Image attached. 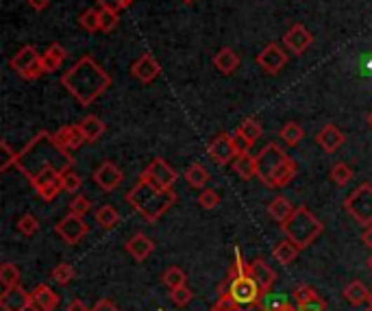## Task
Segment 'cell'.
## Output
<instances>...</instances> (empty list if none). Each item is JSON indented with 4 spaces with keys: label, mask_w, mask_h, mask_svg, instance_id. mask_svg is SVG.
<instances>
[{
    "label": "cell",
    "mask_w": 372,
    "mask_h": 311,
    "mask_svg": "<svg viewBox=\"0 0 372 311\" xmlns=\"http://www.w3.org/2000/svg\"><path fill=\"white\" fill-rule=\"evenodd\" d=\"M81 176L70 168V170H65L61 172V185H63V192H68V194H77L81 190Z\"/></svg>",
    "instance_id": "f35d334b"
},
{
    "label": "cell",
    "mask_w": 372,
    "mask_h": 311,
    "mask_svg": "<svg viewBox=\"0 0 372 311\" xmlns=\"http://www.w3.org/2000/svg\"><path fill=\"white\" fill-rule=\"evenodd\" d=\"M268 213H270V218L274 220V222H279V225H283L292 213H294V207H292V203L288 201L286 196H277L274 201L268 205Z\"/></svg>",
    "instance_id": "4316f807"
},
{
    "label": "cell",
    "mask_w": 372,
    "mask_h": 311,
    "mask_svg": "<svg viewBox=\"0 0 372 311\" xmlns=\"http://www.w3.org/2000/svg\"><path fill=\"white\" fill-rule=\"evenodd\" d=\"M231 281V279H229ZM229 294L233 296V300L237 305H251V303H257L261 300V287L246 274V277H239V279H233L231 285H229Z\"/></svg>",
    "instance_id": "4fadbf2b"
},
{
    "label": "cell",
    "mask_w": 372,
    "mask_h": 311,
    "mask_svg": "<svg viewBox=\"0 0 372 311\" xmlns=\"http://www.w3.org/2000/svg\"><path fill=\"white\" fill-rule=\"evenodd\" d=\"M85 135H83V131L79 124H70V150H77L85 144Z\"/></svg>",
    "instance_id": "681fc988"
},
{
    "label": "cell",
    "mask_w": 372,
    "mask_h": 311,
    "mask_svg": "<svg viewBox=\"0 0 372 311\" xmlns=\"http://www.w3.org/2000/svg\"><path fill=\"white\" fill-rule=\"evenodd\" d=\"M296 176V164L279 144L270 142L257 154V179L266 187H286Z\"/></svg>",
    "instance_id": "277c9868"
},
{
    "label": "cell",
    "mask_w": 372,
    "mask_h": 311,
    "mask_svg": "<svg viewBox=\"0 0 372 311\" xmlns=\"http://www.w3.org/2000/svg\"><path fill=\"white\" fill-rule=\"evenodd\" d=\"M366 311H372V307H370V305H368V309H366Z\"/></svg>",
    "instance_id": "03108f58"
},
{
    "label": "cell",
    "mask_w": 372,
    "mask_h": 311,
    "mask_svg": "<svg viewBox=\"0 0 372 311\" xmlns=\"http://www.w3.org/2000/svg\"><path fill=\"white\" fill-rule=\"evenodd\" d=\"M213 65H215V70H220L222 74H233L239 65V55L233 48H220L213 57Z\"/></svg>",
    "instance_id": "cb8c5ba5"
},
{
    "label": "cell",
    "mask_w": 372,
    "mask_h": 311,
    "mask_svg": "<svg viewBox=\"0 0 372 311\" xmlns=\"http://www.w3.org/2000/svg\"><path fill=\"white\" fill-rule=\"evenodd\" d=\"M192 298H194V294H192V290H190L187 285H181V287H174V290H170V300L177 305V307L190 305Z\"/></svg>",
    "instance_id": "60d3db41"
},
{
    "label": "cell",
    "mask_w": 372,
    "mask_h": 311,
    "mask_svg": "<svg viewBox=\"0 0 372 311\" xmlns=\"http://www.w3.org/2000/svg\"><path fill=\"white\" fill-rule=\"evenodd\" d=\"M140 176L142 179H148L150 183H155L157 187H174V183L179 179V174L174 172V168H170L168 161L161 157L152 159Z\"/></svg>",
    "instance_id": "30bf717a"
},
{
    "label": "cell",
    "mask_w": 372,
    "mask_h": 311,
    "mask_svg": "<svg viewBox=\"0 0 372 311\" xmlns=\"http://www.w3.org/2000/svg\"><path fill=\"white\" fill-rule=\"evenodd\" d=\"M274 311H298V307H294V305H283V307H279V309H274Z\"/></svg>",
    "instance_id": "680465c9"
},
{
    "label": "cell",
    "mask_w": 372,
    "mask_h": 311,
    "mask_svg": "<svg viewBox=\"0 0 372 311\" xmlns=\"http://www.w3.org/2000/svg\"><path fill=\"white\" fill-rule=\"evenodd\" d=\"M346 211L353 216V220L361 227H370L372 225V185L370 183H361L355 192H351V196L344 201Z\"/></svg>",
    "instance_id": "52a82bcc"
},
{
    "label": "cell",
    "mask_w": 372,
    "mask_h": 311,
    "mask_svg": "<svg viewBox=\"0 0 372 311\" xmlns=\"http://www.w3.org/2000/svg\"><path fill=\"white\" fill-rule=\"evenodd\" d=\"M279 135H281V140H283V144H286V146H298L305 140V131L296 122H288L286 126L281 128Z\"/></svg>",
    "instance_id": "1f68e13d"
},
{
    "label": "cell",
    "mask_w": 372,
    "mask_h": 311,
    "mask_svg": "<svg viewBox=\"0 0 372 311\" xmlns=\"http://www.w3.org/2000/svg\"><path fill=\"white\" fill-rule=\"evenodd\" d=\"M296 307H298V311H326V303L320 296H316V298H312L307 303H300Z\"/></svg>",
    "instance_id": "f907efd6"
},
{
    "label": "cell",
    "mask_w": 372,
    "mask_h": 311,
    "mask_svg": "<svg viewBox=\"0 0 372 311\" xmlns=\"http://www.w3.org/2000/svg\"><path fill=\"white\" fill-rule=\"evenodd\" d=\"M57 235L65 241V244H79L87 233H90V227H87V222L77 216V213H68L63 220L57 222V227H55Z\"/></svg>",
    "instance_id": "8fae6325"
},
{
    "label": "cell",
    "mask_w": 372,
    "mask_h": 311,
    "mask_svg": "<svg viewBox=\"0 0 372 311\" xmlns=\"http://www.w3.org/2000/svg\"><path fill=\"white\" fill-rule=\"evenodd\" d=\"M79 126H81V131H83V135H85L87 144L98 142V140L105 135V131H107L105 122H102L100 118H96V116H85V118L79 122Z\"/></svg>",
    "instance_id": "603a6c76"
},
{
    "label": "cell",
    "mask_w": 372,
    "mask_h": 311,
    "mask_svg": "<svg viewBox=\"0 0 372 311\" xmlns=\"http://www.w3.org/2000/svg\"><path fill=\"white\" fill-rule=\"evenodd\" d=\"M61 85L70 92V96H74L81 107H90L100 94L112 87V77L90 55H85L68 72H63Z\"/></svg>",
    "instance_id": "7a4b0ae2"
},
{
    "label": "cell",
    "mask_w": 372,
    "mask_h": 311,
    "mask_svg": "<svg viewBox=\"0 0 372 311\" xmlns=\"http://www.w3.org/2000/svg\"><path fill=\"white\" fill-rule=\"evenodd\" d=\"M90 311H120V309H118L112 300H109V298H100Z\"/></svg>",
    "instance_id": "f5cc1de1"
},
{
    "label": "cell",
    "mask_w": 372,
    "mask_h": 311,
    "mask_svg": "<svg viewBox=\"0 0 372 311\" xmlns=\"http://www.w3.org/2000/svg\"><path fill=\"white\" fill-rule=\"evenodd\" d=\"M199 205L203 207V209H207V211H211V209H215L218 205H220V196H218V192L215 190H203L201 192V196H199Z\"/></svg>",
    "instance_id": "b9f144b4"
},
{
    "label": "cell",
    "mask_w": 372,
    "mask_h": 311,
    "mask_svg": "<svg viewBox=\"0 0 372 311\" xmlns=\"http://www.w3.org/2000/svg\"><path fill=\"white\" fill-rule=\"evenodd\" d=\"M0 283L5 285V290H7V287L20 285V270H18L15 263L5 261L3 265H0Z\"/></svg>",
    "instance_id": "d6a6232c"
},
{
    "label": "cell",
    "mask_w": 372,
    "mask_h": 311,
    "mask_svg": "<svg viewBox=\"0 0 372 311\" xmlns=\"http://www.w3.org/2000/svg\"><path fill=\"white\" fill-rule=\"evenodd\" d=\"M29 5H31L35 11H44V9L51 5V0H29Z\"/></svg>",
    "instance_id": "9f6ffc18"
},
{
    "label": "cell",
    "mask_w": 372,
    "mask_h": 311,
    "mask_svg": "<svg viewBox=\"0 0 372 311\" xmlns=\"http://www.w3.org/2000/svg\"><path fill=\"white\" fill-rule=\"evenodd\" d=\"M118 11H109V9H100V31L109 33L118 27Z\"/></svg>",
    "instance_id": "f6af8a7d"
},
{
    "label": "cell",
    "mask_w": 372,
    "mask_h": 311,
    "mask_svg": "<svg viewBox=\"0 0 372 311\" xmlns=\"http://www.w3.org/2000/svg\"><path fill=\"white\" fill-rule=\"evenodd\" d=\"M31 305V294L25 290V287H7L0 296V309L3 311H27Z\"/></svg>",
    "instance_id": "ac0fdd59"
},
{
    "label": "cell",
    "mask_w": 372,
    "mask_h": 311,
    "mask_svg": "<svg viewBox=\"0 0 372 311\" xmlns=\"http://www.w3.org/2000/svg\"><path fill=\"white\" fill-rule=\"evenodd\" d=\"M211 311H220V309H218V307H211Z\"/></svg>",
    "instance_id": "e7e4bbea"
},
{
    "label": "cell",
    "mask_w": 372,
    "mask_h": 311,
    "mask_svg": "<svg viewBox=\"0 0 372 311\" xmlns=\"http://www.w3.org/2000/svg\"><path fill=\"white\" fill-rule=\"evenodd\" d=\"M237 135H242L246 142H248V146L253 148L255 144H257V140L261 138V133H264V128H261V122H257L255 118H246L242 124L237 126Z\"/></svg>",
    "instance_id": "f1b7e54d"
},
{
    "label": "cell",
    "mask_w": 372,
    "mask_h": 311,
    "mask_svg": "<svg viewBox=\"0 0 372 311\" xmlns=\"http://www.w3.org/2000/svg\"><path fill=\"white\" fill-rule=\"evenodd\" d=\"M181 3H185V5H190V3H194V0H181Z\"/></svg>",
    "instance_id": "be15d7a7"
},
{
    "label": "cell",
    "mask_w": 372,
    "mask_h": 311,
    "mask_svg": "<svg viewBox=\"0 0 372 311\" xmlns=\"http://www.w3.org/2000/svg\"><path fill=\"white\" fill-rule=\"evenodd\" d=\"M92 211V201L83 194H77L72 201H70V213H77V216H87Z\"/></svg>",
    "instance_id": "ab89813d"
},
{
    "label": "cell",
    "mask_w": 372,
    "mask_h": 311,
    "mask_svg": "<svg viewBox=\"0 0 372 311\" xmlns=\"http://www.w3.org/2000/svg\"><path fill=\"white\" fill-rule=\"evenodd\" d=\"M59 294L53 292V287H48L46 283L37 285L35 290L31 292V311H55L59 307Z\"/></svg>",
    "instance_id": "e0dca14e"
},
{
    "label": "cell",
    "mask_w": 372,
    "mask_h": 311,
    "mask_svg": "<svg viewBox=\"0 0 372 311\" xmlns=\"http://www.w3.org/2000/svg\"><path fill=\"white\" fill-rule=\"evenodd\" d=\"M96 3L100 5V9H109V11H120V9H124L122 0H96Z\"/></svg>",
    "instance_id": "816d5d0a"
},
{
    "label": "cell",
    "mask_w": 372,
    "mask_h": 311,
    "mask_svg": "<svg viewBox=\"0 0 372 311\" xmlns=\"http://www.w3.org/2000/svg\"><path fill=\"white\" fill-rule=\"evenodd\" d=\"M314 44V35L303 25H292L288 33L283 35V46L294 55H303Z\"/></svg>",
    "instance_id": "5bb4252c"
},
{
    "label": "cell",
    "mask_w": 372,
    "mask_h": 311,
    "mask_svg": "<svg viewBox=\"0 0 372 311\" xmlns=\"http://www.w3.org/2000/svg\"><path fill=\"white\" fill-rule=\"evenodd\" d=\"M122 181H124L122 170L112 161H102L94 172V183L105 192H114Z\"/></svg>",
    "instance_id": "9a60e30c"
},
{
    "label": "cell",
    "mask_w": 372,
    "mask_h": 311,
    "mask_svg": "<svg viewBox=\"0 0 372 311\" xmlns=\"http://www.w3.org/2000/svg\"><path fill=\"white\" fill-rule=\"evenodd\" d=\"M74 268L70 263H59V265H55L53 268V272H51V277L55 279V283H59V285H68L72 279H74Z\"/></svg>",
    "instance_id": "74e56055"
},
{
    "label": "cell",
    "mask_w": 372,
    "mask_h": 311,
    "mask_svg": "<svg viewBox=\"0 0 372 311\" xmlns=\"http://www.w3.org/2000/svg\"><path fill=\"white\" fill-rule=\"evenodd\" d=\"M124 249L135 261H144L152 255V251H155V241H152L150 237H146L144 233H135L133 237L126 239Z\"/></svg>",
    "instance_id": "ffe728a7"
},
{
    "label": "cell",
    "mask_w": 372,
    "mask_h": 311,
    "mask_svg": "<svg viewBox=\"0 0 372 311\" xmlns=\"http://www.w3.org/2000/svg\"><path fill=\"white\" fill-rule=\"evenodd\" d=\"M133 3H135V0H122V5H124V9H126V7H131V5H133Z\"/></svg>",
    "instance_id": "91938a15"
},
{
    "label": "cell",
    "mask_w": 372,
    "mask_h": 311,
    "mask_svg": "<svg viewBox=\"0 0 372 311\" xmlns=\"http://www.w3.org/2000/svg\"><path fill=\"white\" fill-rule=\"evenodd\" d=\"M31 185L35 187V192L39 194L41 201H55V198L63 192V185H61V172L57 170H44L39 174H35L33 179H29Z\"/></svg>",
    "instance_id": "ba28073f"
},
{
    "label": "cell",
    "mask_w": 372,
    "mask_h": 311,
    "mask_svg": "<svg viewBox=\"0 0 372 311\" xmlns=\"http://www.w3.org/2000/svg\"><path fill=\"white\" fill-rule=\"evenodd\" d=\"M0 150H3V159H0V170L5 172L11 164L15 166V161H18V152H13L11 146H9L7 142H0Z\"/></svg>",
    "instance_id": "7dc6e473"
},
{
    "label": "cell",
    "mask_w": 372,
    "mask_h": 311,
    "mask_svg": "<svg viewBox=\"0 0 372 311\" xmlns=\"http://www.w3.org/2000/svg\"><path fill=\"white\" fill-rule=\"evenodd\" d=\"M161 281H164V285H166V287H170V290H174V287H181V285H185L187 277H185V272L179 268V265H170V268L164 272Z\"/></svg>",
    "instance_id": "e575fe53"
},
{
    "label": "cell",
    "mask_w": 372,
    "mask_h": 311,
    "mask_svg": "<svg viewBox=\"0 0 372 311\" xmlns=\"http://www.w3.org/2000/svg\"><path fill=\"white\" fill-rule=\"evenodd\" d=\"M65 48L61 46V44H51L48 51L41 55V63H44V70H46V74L55 72L61 68V63L65 61Z\"/></svg>",
    "instance_id": "d4e9b609"
},
{
    "label": "cell",
    "mask_w": 372,
    "mask_h": 311,
    "mask_svg": "<svg viewBox=\"0 0 372 311\" xmlns=\"http://www.w3.org/2000/svg\"><path fill=\"white\" fill-rule=\"evenodd\" d=\"M351 179H353V170H351V166H348V164L340 161V164H336L331 168V181L336 185H346Z\"/></svg>",
    "instance_id": "d590c367"
},
{
    "label": "cell",
    "mask_w": 372,
    "mask_h": 311,
    "mask_svg": "<svg viewBox=\"0 0 372 311\" xmlns=\"http://www.w3.org/2000/svg\"><path fill=\"white\" fill-rule=\"evenodd\" d=\"M126 203L148 222H157L174 203H177V192L172 187H157L148 179H138V183L126 194Z\"/></svg>",
    "instance_id": "3957f363"
},
{
    "label": "cell",
    "mask_w": 372,
    "mask_h": 311,
    "mask_svg": "<svg viewBox=\"0 0 372 311\" xmlns=\"http://www.w3.org/2000/svg\"><path fill=\"white\" fill-rule=\"evenodd\" d=\"M233 170L239 179L251 181L253 176H257V157H253L251 152H239L233 159Z\"/></svg>",
    "instance_id": "7402d4cb"
},
{
    "label": "cell",
    "mask_w": 372,
    "mask_h": 311,
    "mask_svg": "<svg viewBox=\"0 0 372 311\" xmlns=\"http://www.w3.org/2000/svg\"><path fill=\"white\" fill-rule=\"evenodd\" d=\"M53 140L61 150H70V124H65L57 133H53Z\"/></svg>",
    "instance_id": "c3c4849f"
},
{
    "label": "cell",
    "mask_w": 372,
    "mask_h": 311,
    "mask_svg": "<svg viewBox=\"0 0 372 311\" xmlns=\"http://www.w3.org/2000/svg\"><path fill=\"white\" fill-rule=\"evenodd\" d=\"M255 61L266 74H279L288 65V53H286V48H283V46H279V44L272 41L257 55Z\"/></svg>",
    "instance_id": "7c38bea8"
},
{
    "label": "cell",
    "mask_w": 372,
    "mask_h": 311,
    "mask_svg": "<svg viewBox=\"0 0 372 311\" xmlns=\"http://www.w3.org/2000/svg\"><path fill=\"white\" fill-rule=\"evenodd\" d=\"M248 274V263H244L242 261V255H239V251H235V261H233V265L229 268V272H227V279H239V277H246Z\"/></svg>",
    "instance_id": "7bdbcfd3"
},
{
    "label": "cell",
    "mask_w": 372,
    "mask_h": 311,
    "mask_svg": "<svg viewBox=\"0 0 372 311\" xmlns=\"http://www.w3.org/2000/svg\"><path fill=\"white\" fill-rule=\"evenodd\" d=\"M322 231H324V225L307 207H296L294 213L283 222V233H286V237L294 241L300 251L312 246Z\"/></svg>",
    "instance_id": "5b68a950"
},
{
    "label": "cell",
    "mask_w": 372,
    "mask_h": 311,
    "mask_svg": "<svg viewBox=\"0 0 372 311\" xmlns=\"http://www.w3.org/2000/svg\"><path fill=\"white\" fill-rule=\"evenodd\" d=\"M79 25L87 33L100 31V9H87V11H83L81 18H79Z\"/></svg>",
    "instance_id": "836d02e7"
},
{
    "label": "cell",
    "mask_w": 372,
    "mask_h": 311,
    "mask_svg": "<svg viewBox=\"0 0 372 311\" xmlns=\"http://www.w3.org/2000/svg\"><path fill=\"white\" fill-rule=\"evenodd\" d=\"M74 166V157L70 154V150H61L51 133L41 131L37 135L25 146V150L18 152V161L15 168L27 176V179H33L35 174L44 172V170H57V172H65Z\"/></svg>",
    "instance_id": "6da1fadb"
},
{
    "label": "cell",
    "mask_w": 372,
    "mask_h": 311,
    "mask_svg": "<svg viewBox=\"0 0 372 311\" xmlns=\"http://www.w3.org/2000/svg\"><path fill=\"white\" fill-rule=\"evenodd\" d=\"M68 311H90V309H87V305L81 298H74V300H70Z\"/></svg>",
    "instance_id": "11a10c76"
},
{
    "label": "cell",
    "mask_w": 372,
    "mask_h": 311,
    "mask_svg": "<svg viewBox=\"0 0 372 311\" xmlns=\"http://www.w3.org/2000/svg\"><path fill=\"white\" fill-rule=\"evenodd\" d=\"M94 218H96V222H98V227L105 229V231L114 229V227L118 225V220H120V216H118V211H116L114 205H100V207L94 211Z\"/></svg>",
    "instance_id": "4dcf8cb0"
},
{
    "label": "cell",
    "mask_w": 372,
    "mask_h": 311,
    "mask_svg": "<svg viewBox=\"0 0 372 311\" xmlns=\"http://www.w3.org/2000/svg\"><path fill=\"white\" fill-rule=\"evenodd\" d=\"M368 124L372 126V111H370V114H368Z\"/></svg>",
    "instance_id": "94428289"
},
{
    "label": "cell",
    "mask_w": 372,
    "mask_h": 311,
    "mask_svg": "<svg viewBox=\"0 0 372 311\" xmlns=\"http://www.w3.org/2000/svg\"><path fill=\"white\" fill-rule=\"evenodd\" d=\"M261 305H264L266 311H274V309H279V307H283V305H288V296L264 292V294H261Z\"/></svg>",
    "instance_id": "ee69618b"
},
{
    "label": "cell",
    "mask_w": 372,
    "mask_h": 311,
    "mask_svg": "<svg viewBox=\"0 0 372 311\" xmlns=\"http://www.w3.org/2000/svg\"><path fill=\"white\" fill-rule=\"evenodd\" d=\"M361 239H364V244H366V246L372 251V225H370V227H366V231H364Z\"/></svg>",
    "instance_id": "6f0895ef"
},
{
    "label": "cell",
    "mask_w": 372,
    "mask_h": 311,
    "mask_svg": "<svg viewBox=\"0 0 372 311\" xmlns=\"http://www.w3.org/2000/svg\"><path fill=\"white\" fill-rule=\"evenodd\" d=\"M231 311H266V309H264V305H261V300H257L251 305H235Z\"/></svg>",
    "instance_id": "db71d44e"
},
{
    "label": "cell",
    "mask_w": 372,
    "mask_h": 311,
    "mask_svg": "<svg viewBox=\"0 0 372 311\" xmlns=\"http://www.w3.org/2000/svg\"><path fill=\"white\" fill-rule=\"evenodd\" d=\"M344 133L336 126V124H324L320 131H318V135H316V142L322 146V150L326 152H336L342 144H344Z\"/></svg>",
    "instance_id": "44dd1931"
},
{
    "label": "cell",
    "mask_w": 372,
    "mask_h": 311,
    "mask_svg": "<svg viewBox=\"0 0 372 311\" xmlns=\"http://www.w3.org/2000/svg\"><path fill=\"white\" fill-rule=\"evenodd\" d=\"M209 157L218 164V166H227L237 157V146H235V138L231 133H218V135L209 142L207 146Z\"/></svg>",
    "instance_id": "9c48e42d"
},
{
    "label": "cell",
    "mask_w": 372,
    "mask_h": 311,
    "mask_svg": "<svg viewBox=\"0 0 372 311\" xmlns=\"http://www.w3.org/2000/svg\"><path fill=\"white\" fill-rule=\"evenodd\" d=\"M368 296H370V290L361 281H353V283H348L344 287V298L353 307H359V305L368 303Z\"/></svg>",
    "instance_id": "83f0119b"
},
{
    "label": "cell",
    "mask_w": 372,
    "mask_h": 311,
    "mask_svg": "<svg viewBox=\"0 0 372 311\" xmlns=\"http://www.w3.org/2000/svg\"><path fill=\"white\" fill-rule=\"evenodd\" d=\"M368 265H370V270H372V255L368 257Z\"/></svg>",
    "instance_id": "6125c7cd"
},
{
    "label": "cell",
    "mask_w": 372,
    "mask_h": 311,
    "mask_svg": "<svg viewBox=\"0 0 372 311\" xmlns=\"http://www.w3.org/2000/svg\"><path fill=\"white\" fill-rule=\"evenodd\" d=\"M9 68L20 74L22 79L27 81H37L41 74H46L44 70V63H41V55L35 51V46H22L11 59H9Z\"/></svg>",
    "instance_id": "8992f818"
},
{
    "label": "cell",
    "mask_w": 372,
    "mask_h": 311,
    "mask_svg": "<svg viewBox=\"0 0 372 311\" xmlns=\"http://www.w3.org/2000/svg\"><path fill=\"white\" fill-rule=\"evenodd\" d=\"M131 74H133V79H138L140 83H152L159 74H161V65L159 61L152 57L150 53H144L135 63L133 68H131Z\"/></svg>",
    "instance_id": "2e32d148"
},
{
    "label": "cell",
    "mask_w": 372,
    "mask_h": 311,
    "mask_svg": "<svg viewBox=\"0 0 372 311\" xmlns=\"http://www.w3.org/2000/svg\"><path fill=\"white\" fill-rule=\"evenodd\" d=\"M298 253H300V249L290 239H283V241L274 244V249H272V257L283 265H290L292 261H296Z\"/></svg>",
    "instance_id": "484cf974"
},
{
    "label": "cell",
    "mask_w": 372,
    "mask_h": 311,
    "mask_svg": "<svg viewBox=\"0 0 372 311\" xmlns=\"http://www.w3.org/2000/svg\"><path fill=\"white\" fill-rule=\"evenodd\" d=\"M185 181H187L190 187L205 190V185L209 183V172H207L205 166H201V164H192V166L185 170Z\"/></svg>",
    "instance_id": "f546056e"
},
{
    "label": "cell",
    "mask_w": 372,
    "mask_h": 311,
    "mask_svg": "<svg viewBox=\"0 0 372 311\" xmlns=\"http://www.w3.org/2000/svg\"><path fill=\"white\" fill-rule=\"evenodd\" d=\"M292 296H294L296 305H300V303H307V300L316 298L318 292L314 290V287H310V285H296L294 292H292Z\"/></svg>",
    "instance_id": "bcb514c9"
},
{
    "label": "cell",
    "mask_w": 372,
    "mask_h": 311,
    "mask_svg": "<svg viewBox=\"0 0 372 311\" xmlns=\"http://www.w3.org/2000/svg\"><path fill=\"white\" fill-rule=\"evenodd\" d=\"M248 277L261 287V292H268L277 281V274L264 259H253L248 263Z\"/></svg>",
    "instance_id": "d6986e66"
},
{
    "label": "cell",
    "mask_w": 372,
    "mask_h": 311,
    "mask_svg": "<svg viewBox=\"0 0 372 311\" xmlns=\"http://www.w3.org/2000/svg\"><path fill=\"white\" fill-rule=\"evenodd\" d=\"M18 231L25 235V237H33L37 231H39V222H37V218L35 216H31V213H25L20 220H18Z\"/></svg>",
    "instance_id": "8d00e7d4"
}]
</instances>
